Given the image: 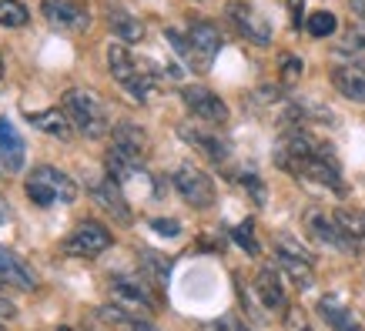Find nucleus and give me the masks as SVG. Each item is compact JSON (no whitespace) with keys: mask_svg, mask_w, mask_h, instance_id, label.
I'll list each match as a JSON object with an SVG mask.
<instances>
[{"mask_svg":"<svg viewBox=\"0 0 365 331\" xmlns=\"http://www.w3.org/2000/svg\"><path fill=\"white\" fill-rule=\"evenodd\" d=\"M278 164L285 167L288 174H299L305 181H315L322 188L342 191V171H339V161H335L332 147L319 137H312L309 131H295L282 141V151H278Z\"/></svg>","mask_w":365,"mask_h":331,"instance_id":"nucleus-1","label":"nucleus"},{"mask_svg":"<svg viewBox=\"0 0 365 331\" xmlns=\"http://www.w3.org/2000/svg\"><path fill=\"white\" fill-rule=\"evenodd\" d=\"M108 67H111L114 80H118L138 104L151 100V94H155V88H158V78H155V67L148 64V61H138L124 44H108Z\"/></svg>","mask_w":365,"mask_h":331,"instance_id":"nucleus-2","label":"nucleus"},{"mask_svg":"<svg viewBox=\"0 0 365 331\" xmlns=\"http://www.w3.org/2000/svg\"><path fill=\"white\" fill-rule=\"evenodd\" d=\"M64 114L71 117L74 131H81L84 137H104L111 131V114H108V104L88 88H71L64 94Z\"/></svg>","mask_w":365,"mask_h":331,"instance_id":"nucleus-3","label":"nucleus"},{"mask_svg":"<svg viewBox=\"0 0 365 331\" xmlns=\"http://www.w3.org/2000/svg\"><path fill=\"white\" fill-rule=\"evenodd\" d=\"M24 194H27V201L37 204V208L74 204V201H78V184H74L64 171H57V167H51V164H41L27 174V181H24Z\"/></svg>","mask_w":365,"mask_h":331,"instance_id":"nucleus-4","label":"nucleus"},{"mask_svg":"<svg viewBox=\"0 0 365 331\" xmlns=\"http://www.w3.org/2000/svg\"><path fill=\"white\" fill-rule=\"evenodd\" d=\"M185 37H188V64L195 70H208L211 61L222 51V31L211 21H195Z\"/></svg>","mask_w":365,"mask_h":331,"instance_id":"nucleus-5","label":"nucleus"},{"mask_svg":"<svg viewBox=\"0 0 365 331\" xmlns=\"http://www.w3.org/2000/svg\"><path fill=\"white\" fill-rule=\"evenodd\" d=\"M111 244H114V238L104 224L84 221V224H78V228L64 238V251L71 254V258H98V254H104Z\"/></svg>","mask_w":365,"mask_h":331,"instance_id":"nucleus-6","label":"nucleus"},{"mask_svg":"<svg viewBox=\"0 0 365 331\" xmlns=\"http://www.w3.org/2000/svg\"><path fill=\"white\" fill-rule=\"evenodd\" d=\"M41 14L61 33H84L91 27L88 7H81L78 0H41Z\"/></svg>","mask_w":365,"mask_h":331,"instance_id":"nucleus-7","label":"nucleus"},{"mask_svg":"<svg viewBox=\"0 0 365 331\" xmlns=\"http://www.w3.org/2000/svg\"><path fill=\"white\" fill-rule=\"evenodd\" d=\"M171 184H175V191L188 201L191 208H211V204H215V184H211V177L205 174V171H198V167L181 164L175 174H171Z\"/></svg>","mask_w":365,"mask_h":331,"instance_id":"nucleus-8","label":"nucleus"},{"mask_svg":"<svg viewBox=\"0 0 365 331\" xmlns=\"http://www.w3.org/2000/svg\"><path fill=\"white\" fill-rule=\"evenodd\" d=\"M108 288H111V298L114 305H121L124 311H141V315H151V311L158 308L155 298H151V291H148V285L144 281H138V278L131 275H114L111 281H108Z\"/></svg>","mask_w":365,"mask_h":331,"instance_id":"nucleus-9","label":"nucleus"},{"mask_svg":"<svg viewBox=\"0 0 365 331\" xmlns=\"http://www.w3.org/2000/svg\"><path fill=\"white\" fill-rule=\"evenodd\" d=\"M185 107L191 110V117H198L205 124H225L228 121V104L218 94H211L208 88H185L181 90Z\"/></svg>","mask_w":365,"mask_h":331,"instance_id":"nucleus-10","label":"nucleus"},{"mask_svg":"<svg viewBox=\"0 0 365 331\" xmlns=\"http://www.w3.org/2000/svg\"><path fill=\"white\" fill-rule=\"evenodd\" d=\"M228 17H232L235 27L242 31V37H248L252 44H258V47L272 44V23H268L262 14L255 11L252 4H242V0L228 4Z\"/></svg>","mask_w":365,"mask_h":331,"instance_id":"nucleus-11","label":"nucleus"},{"mask_svg":"<svg viewBox=\"0 0 365 331\" xmlns=\"http://www.w3.org/2000/svg\"><path fill=\"white\" fill-rule=\"evenodd\" d=\"M305 228L319 244L325 248H339V251H355V244L349 241V234L339 228L335 214H325V211H309L305 214Z\"/></svg>","mask_w":365,"mask_h":331,"instance_id":"nucleus-12","label":"nucleus"},{"mask_svg":"<svg viewBox=\"0 0 365 331\" xmlns=\"http://www.w3.org/2000/svg\"><path fill=\"white\" fill-rule=\"evenodd\" d=\"M111 151H118L121 157L134 161V164H144V154H148V134L138 124L124 121L111 131Z\"/></svg>","mask_w":365,"mask_h":331,"instance_id":"nucleus-13","label":"nucleus"},{"mask_svg":"<svg viewBox=\"0 0 365 331\" xmlns=\"http://www.w3.org/2000/svg\"><path fill=\"white\" fill-rule=\"evenodd\" d=\"M0 281L21 288V291H34V288H37V271H34L24 258H17L11 248L0 244Z\"/></svg>","mask_w":365,"mask_h":331,"instance_id":"nucleus-14","label":"nucleus"},{"mask_svg":"<svg viewBox=\"0 0 365 331\" xmlns=\"http://www.w3.org/2000/svg\"><path fill=\"white\" fill-rule=\"evenodd\" d=\"M24 157H27V147H24V137L17 134L7 117H0V167L7 174H17L24 167Z\"/></svg>","mask_w":365,"mask_h":331,"instance_id":"nucleus-15","label":"nucleus"},{"mask_svg":"<svg viewBox=\"0 0 365 331\" xmlns=\"http://www.w3.org/2000/svg\"><path fill=\"white\" fill-rule=\"evenodd\" d=\"M91 198L98 201V204L108 211L111 218H118L121 224H131V208H128V201H124V194H121V184H118L114 177H108V181L94 184V188H91Z\"/></svg>","mask_w":365,"mask_h":331,"instance_id":"nucleus-16","label":"nucleus"},{"mask_svg":"<svg viewBox=\"0 0 365 331\" xmlns=\"http://www.w3.org/2000/svg\"><path fill=\"white\" fill-rule=\"evenodd\" d=\"M255 295L262 301V308L268 311H285V285L278 278L275 268H262L255 275Z\"/></svg>","mask_w":365,"mask_h":331,"instance_id":"nucleus-17","label":"nucleus"},{"mask_svg":"<svg viewBox=\"0 0 365 331\" xmlns=\"http://www.w3.org/2000/svg\"><path fill=\"white\" fill-rule=\"evenodd\" d=\"M319 315L325 318V325L335 328V331H365L352 311L345 308L339 298H332V295H325V298L319 301Z\"/></svg>","mask_w":365,"mask_h":331,"instance_id":"nucleus-18","label":"nucleus"},{"mask_svg":"<svg viewBox=\"0 0 365 331\" xmlns=\"http://www.w3.org/2000/svg\"><path fill=\"white\" fill-rule=\"evenodd\" d=\"M27 121H31L37 131L51 134V137H61V141H67V137L74 134V124H71V117L64 114V107H61V110L51 107V110H37V114H27Z\"/></svg>","mask_w":365,"mask_h":331,"instance_id":"nucleus-19","label":"nucleus"},{"mask_svg":"<svg viewBox=\"0 0 365 331\" xmlns=\"http://www.w3.org/2000/svg\"><path fill=\"white\" fill-rule=\"evenodd\" d=\"M332 88L342 98L355 100V104H365V74L359 67H332Z\"/></svg>","mask_w":365,"mask_h":331,"instance_id":"nucleus-20","label":"nucleus"},{"mask_svg":"<svg viewBox=\"0 0 365 331\" xmlns=\"http://www.w3.org/2000/svg\"><path fill=\"white\" fill-rule=\"evenodd\" d=\"M181 137L191 144V147H198L211 161H228V144L222 137H215V134H205V131H195V127H181Z\"/></svg>","mask_w":365,"mask_h":331,"instance_id":"nucleus-21","label":"nucleus"},{"mask_svg":"<svg viewBox=\"0 0 365 331\" xmlns=\"http://www.w3.org/2000/svg\"><path fill=\"white\" fill-rule=\"evenodd\" d=\"M108 23H111V33H118L124 44H138L144 37V23L138 21V17H131L128 11H121V7H114V11L108 14Z\"/></svg>","mask_w":365,"mask_h":331,"instance_id":"nucleus-22","label":"nucleus"},{"mask_svg":"<svg viewBox=\"0 0 365 331\" xmlns=\"http://www.w3.org/2000/svg\"><path fill=\"white\" fill-rule=\"evenodd\" d=\"M31 21V14L17 0H0V27H24Z\"/></svg>","mask_w":365,"mask_h":331,"instance_id":"nucleus-23","label":"nucleus"},{"mask_svg":"<svg viewBox=\"0 0 365 331\" xmlns=\"http://www.w3.org/2000/svg\"><path fill=\"white\" fill-rule=\"evenodd\" d=\"M335 27H339V21H335V14H329V11H315V14H309V21H305V31H309L312 37H332Z\"/></svg>","mask_w":365,"mask_h":331,"instance_id":"nucleus-24","label":"nucleus"},{"mask_svg":"<svg viewBox=\"0 0 365 331\" xmlns=\"http://www.w3.org/2000/svg\"><path fill=\"white\" fill-rule=\"evenodd\" d=\"M232 238H235L238 244H242V248H245L248 254H258V251H262V248H258V238H255V231H252V221L238 224V228L232 231Z\"/></svg>","mask_w":365,"mask_h":331,"instance_id":"nucleus-25","label":"nucleus"},{"mask_svg":"<svg viewBox=\"0 0 365 331\" xmlns=\"http://www.w3.org/2000/svg\"><path fill=\"white\" fill-rule=\"evenodd\" d=\"M141 258H144V265H151V271H155V278H158V281H165V278H168V271H171V265H168L165 258H158V254H151V251H144Z\"/></svg>","mask_w":365,"mask_h":331,"instance_id":"nucleus-26","label":"nucleus"},{"mask_svg":"<svg viewBox=\"0 0 365 331\" xmlns=\"http://www.w3.org/2000/svg\"><path fill=\"white\" fill-rule=\"evenodd\" d=\"M211 328H215V331H252L242 318H235V315H225V318H218L215 325H211Z\"/></svg>","mask_w":365,"mask_h":331,"instance_id":"nucleus-27","label":"nucleus"},{"mask_svg":"<svg viewBox=\"0 0 365 331\" xmlns=\"http://www.w3.org/2000/svg\"><path fill=\"white\" fill-rule=\"evenodd\" d=\"M282 70H285L288 80H295L302 74V61H299V57H292V54H285V57H282Z\"/></svg>","mask_w":365,"mask_h":331,"instance_id":"nucleus-28","label":"nucleus"},{"mask_svg":"<svg viewBox=\"0 0 365 331\" xmlns=\"http://www.w3.org/2000/svg\"><path fill=\"white\" fill-rule=\"evenodd\" d=\"M285 318H288V328H292V331H309V321L302 318V311H299V308H288Z\"/></svg>","mask_w":365,"mask_h":331,"instance_id":"nucleus-29","label":"nucleus"},{"mask_svg":"<svg viewBox=\"0 0 365 331\" xmlns=\"http://www.w3.org/2000/svg\"><path fill=\"white\" fill-rule=\"evenodd\" d=\"M151 228H155L158 234H171V238H175V234L181 231V228H178L175 221H168V218H155V221H151Z\"/></svg>","mask_w":365,"mask_h":331,"instance_id":"nucleus-30","label":"nucleus"},{"mask_svg":"<svg viewBox=\"0 0 365 331\" xmlns=\"http://www.w3.org/2000/svg\"><path fill=\"white\" fill-rule=\"evenodd\" d=\"M14 318H17V308H14L11 301L0 295V321H14Z\"/></svg>","mask_w":365,"mask_h":331,"instance_id":"nucleus-31","label":"nucleus"},{"mask_svg":"<svg viewBox=\"0 0 365 331\" xmlns=\"http://www.w3.org/2000/svg\"><path fill=\"white\" fill-rule=\"evenodd\" d=\"M292 4V17H295V27L302 23V0H288Z\"/></svg>","mask_w":365,"mask_h":331,"instance_id":"nucleus-32","label":"nucleus"},{"mask_svg":"<svg viewBox=\"0 0 365 331\" xmlns=\"http://www.w3.org/2000/svg\"><path fill=\"white\" fill-rule=\"evenodd\" d=\"M352 11H355V17L365 21V0H352Z\"/></svg>","mask_w":365,"mask_h":331,"instance_id":"nucleus-33","label":"nucleus"},{"mask_svg":"<svg viewBox=\"0 0 365 331\" xmlns=\"http://www.w3.org/2000/svg\"><path fill=\"white\" fill-rule=\"evenodd\" d=\"M0 224H7V204L0 201Z\"/></svg>","mask_w":365,"mask_h":331,"instance_id":"nucleus-34","label":"nucleus"},{"mask_svg":"<svg viewBox=\"0 0 365 331\" xmlns=\"http://www.w3.org/2000/svg\"><path fill=\"white\" fill-rule=\"evenodd\" d=\"M0 74H4V61H0Z\"/></svg>","mask_w":365,"mask_h":331,"instance_id":"nucleus-35","label":"nucleus"},{"mask_svg":"<svg viewBox=\"0 0 365 331\" xmlns=\"http://www.w3.org/2000/svg\"><path fill=\"white\" fill-rule=\"evenodd\" d=\"M0 331H4V328H0Z\"/></svg>","mask_w":365,"mask_h":331,"instance_id":"nucleus-36","label":"nucleus"}]
</instances>
